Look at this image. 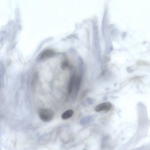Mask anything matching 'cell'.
<instances>
[{"mask_svg":"<svg viewBox=\"0 0 150 150\" xmlns=\"http://www.w3.org/2000/svg\"><path fill=\"white\" fill-rule=\"evenodd\" d=\"M39 116L42 121L48 122L51 120L54 117V112L47 109H41L39 112Z\"/></svg>","mask_w":150,"mask_h":150,"instance_id":"6da1fadb","label":"cell"},{"mask_svg":"<svg viewBox=\"0 0 150 150\" xmlns=\"http://www.w3.org/2000/svg\"><path fill=\"white\" fill-rule=\"evenodd\" d=\"M55 54V52L53 50L48 49L45 50L39 55L38 59L42 60L49 58L53 56Z\"/></svg>","mask_w":150,"mask_h":150,"instance_id":"7a4b0ae2","label":"cell"},{"mask_svg":"<svg viewBox=\"0 0 150 150\" xmlns=\"http://www.w3.org/2000/svg\"><path fill=\"white\" fill-rule=\"evenodd\" d=\"M81 78L80 77H76L75 79L74 86L72 92V97L73 99H75L77 96V94L80 89Z\"/></svg>","mask_w":150,"mask_h":150,"instance_id":"3957f363","label":"cell"},{"mask_svg":"<svg viewBox=\"0 0 150 150\" xmlns=\"http://www.w3.org/2000/svg\"><path fill=\"white\" fill-rule=\"evenodd\" d=\"M112 107L111 103L109 102H106L101 103L97 106L95 108V111L99 112L104 110H109Z\"/></svg>","mask_w":150,"mask_h":150,"instance_id":"277c9868","label":"cell"},{"mask_svg":"<svg viewBox=\"0 0 150 150\" xmlns=\"http://www.w3.org/2000/svg\"><path fill=\"white\" fill-rule=\"evenodd\" d=\"M76 78V76L74 74L70 78L68 85V92L69 95H70L72 93Z\"/></svg>","mask_w":150,"mask_h":150,"instance_id":"5b68a950","label":"cell"},{"mask_svg":"<svg viewBox=\"0 0 150 150\" xmlns=\"http://www.w3.org/2000/svg\"><path fill=\"white\" fill-rule=\"evenodd\" d=\"M93 116H88L82 119L80 122V124L82 125H86L93 121Z\"/></svg>","mask_w":150,"mask_h":150,"instance_id":"8992f818","label":"cell"},{"mask_svg":"<svg viewBox=\"0 0 150 150\" xmlns=\"http://www.w3.org/2000/svg\"><path fill=\"white\" fill-rule=\"evenodd\" d=\"M74 114V111L72 109L68 110L64 112L62 115L63 119L65 120L71 117Z\"/></svg>","mask_w":150,"mask_h":150,"instance_id":"52a82bcc","label":"cell"},{"mask_svg":"<svg viewBox=\"0 0 150 150\" xmlns=\"http://www.w3.org/2000/svg\"><path fill=\"white\" fill-rule=\"evenodd\" d=\"M68 66V61L65 60L61 64V68L63 70H65L67 68Z\"/></svg>","mask_w":150,"mask_h":150,"instance_id":"ba28073f","label":"cell"},{"mask_svg":"<svg viewBox=\"0 0 150 150\" xmlns=\"http://www.w3.org/2000/svg\"><path fill=\"white\" fill-rule=\"evenodd\" d=\"M87 101H88V102L89 103H90V104H91L92 103V100L91 99H90V98L88 99Z\"/></svg>","mask_w":150,"mask_h":150,"instance_id":"9c48e42d","label":"cell"}]
</instances>
